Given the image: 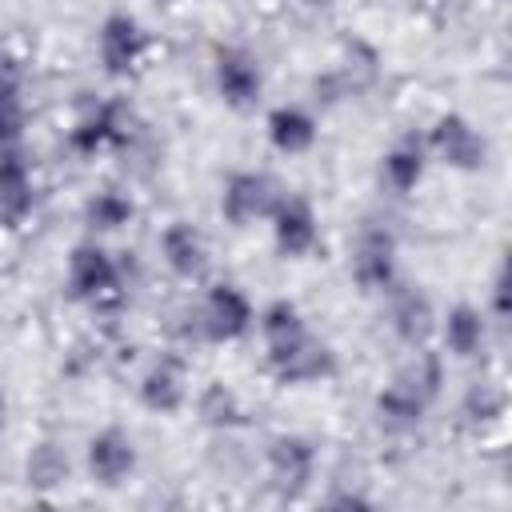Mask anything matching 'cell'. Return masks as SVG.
Listing matches in <instances>:
<instances>
[{
  "instance_id": "cell-8",
  "label": "cell",
  "mask_w": 512,
  "mask_h": 512,
  "mask_svg": "<svg viewBox=\"0 0 512 512\" xmlns=\"http://www.w3.org/2000/svg\"><path fill=\"white\" fill-rule=\"evenodd\" d=\"M352 280L364 292H388L396 284V236L392 228L368 220L352 240Z\"/></svg>"
},
{
  "instance_id": "cell-13",
  "label": "cell",
  "mask_w": 512,
  "mask_h": 512,
  "mask_svg": "<svg viewBox=\"0 0 512 512\" xmlns=\"http://www.w3.org/2000/svg\"><path fill=\"white\" fill-rule=\"evenodd\" d=\"M84 460H88V472H92L96 484L120 488L136 472V444H132V436L124 428H100L88 440Z\"/></svg>"
},
{
  "instance_id": "cell-22",
  "label": "cell",
  "mask_w": 512,
  "mask_h": 512,
  "mask_svg": "<svg viewBox=\"0 0 512 512\" xmlns=\"http://www.w3.org/2000/svg\"><path fill=\"white\" fill-rule=\"evenodd\" d=\"M304 332H308V324H304V316H300V308H296L292 300L280 296V300L264 304V312H260V336H264V348H268V352H276V348L300 340Z\"/></svg>"
},
{
  "instance_id": "cell-12",
  "label": "cell",
  "mask_w": 512,
  "mask_h": 512,
  "mask_svg": "<svg viewBox=\"0 0 512 512\" xmlns=\"http://www.w3.org/2000/svg\"><path fill=\"white\" fill-rule=\"evenodd\" d=\"M136 396L148 412H160V416L180 412L184 400H188V364H184V356H176V352L156 356L148 364V372L140 376Z\"/></svg>"
},
{
  "instance_id": "cell-24",
  "label": "cell",
  "mask_w": 512,
  "mask_h": 512,
  "mask_svg": "<svg viewBox=\"0 0 512 512\" xmlns=\"http://www.w3.org/2000/svg\"><path fill=\"white\" fill-rule=\"evenodd\" d=\"M24 136V92L16 68L0 64V148L20 144Z\"/></svg>"
},
{
  "instance_id": "cell-7",
  "label": "cell",
  "mask_w": 512,
  "mask_h": 512,
  "mask_svg": "<svg viewBox=\"0 0 512 512\" xmlns=\"http://www.w3.org/2000/svg\"><path fill=\"white\" fill-rule=\"evenodd\" d=\"M196 316H200V340H208V344H232V340L248 336V328L256 320L252 300L236 284H212L208 296L196 304Z\"/></svg>"
},
{
  "instance_id": "cell-15",
  "label": "cell",
  "mask_w": 512,
  "mask_h": 512,
  "mask_svg": "<svg viewBox=\"0 0 512 512\" xmlns=\"http://www.w3.org/2000/svg\"><path fill=\"white\" fill-rule=\"evenodd\" d=\"M36 204V192H32V168H28V156L12 144V148H0V224L16 228L24 224V216L32 212Z\"/></svg>"
},
{
  "instance_id": "cell-17",
  "label": "cell",
  "mask_w": 512,
  "mask_h": 512,
  "mask_svg": "<svg viewBox=\"0 0 512 512\" xmlns=\"http://www.w3.org/2000/svg\"><path fill=\"white\" fill-rule=\"evenodd\" d=\"M392 292V304H388V324L396 332V340L404 348H420L428 344V336L436 332V312H432V300L420 292V288H388Z\"/></svg>"
},
{
  "instance_id": "cell-27",
  "label": "cell",
  "mask_w": 512,
  "mask_h": 512,
  "mask_svg": "<svg viewBox=\"0 0 512 512\" xmlns=\"http://www.w3.org/2000/svg\"><path fill=\"white\" fill-rule=\"evenodd\" d=\"M492 316L496 320L508 316V276H504V268L496 272V284H492Z\"/></svg>"
},
{
  "instance_id": "cell-23",
  "label": "cell",
  "mask_w": 512,
  "mask_h": 512,
  "mask_svg": "<svg viewBox=\"0 0 512 512\" xmlns=\"http://www.w3.org/2000/svg\"><path fill=\"white\" fill-rule=\"evenodd\" d=\"M132 216H136V204H132L120 188H100V192H92L88 204H84V224H88L92 232H120Z\"/></svg>"
},
{
  "instance_id": "cell-16",
  "label": "cell",
  "mask_w": 512,
  "mask_h": 512,
  "mask_svg": "<svg viewBox=\"0 0 512 512\" xmlns=\"http://www.w3.org/2000/svg\"><path fill=\"white\" fill-rule=\"evenodd\" d=\"M160 256L180 280H200L208 268V240L192 220H172L160 232Z\"/></svg>"
},
{
  "instance_id": "cell-19",
  "label": "cell",
  "mask_w": 512,
  "mask_h": 512,
  "mask_svg": "<svg viewBox=\"0 0 512 512\" xmlns=\"http://www.w3.org/2000/svg\"><path fill=\"white\" fill-rule=\"evenodd\" d=\"M268 128V144L280 152V156H304L312 144H316V116L300 104H280L268 112L264 120Z\"/></svg>"
},
{
  "instance_id": "cell-4",
  "label": "cell",
  "mask_w": 512,
  "mask_h": 512,
  "mask_svg": "<svg viewBox=\"0 0 512 512\" xmlns=\"http://www.w3.org/2000/svg\"><path fill=\"white\" fill-rule=\"evenodd\" d=\"M424 148H428L440 164H448V168H456V172H480V168L488 164V140H484V132H480L468 116H460V112L436 116L432 128H428Z\"/></svg>"
},
{
  "instance_id": "cell-20",
  "label": "cell",
  "mask_w": 512,
  "mask_h": 512,
  "mask_svg": "<svg viewBox=\"0 0 512 512\" xmlns=\"http://www.w3.org/2000/svg\"><path fill=\"white\" fill-rule=\"evenodd\" d=\"M440 332H444V348L456 360H472V356H480V348L488 340V320L476 304H452Z\"/></svg>"
},
{
  "instance_id": "cell-6",
  "label": "cell",
  "mask_w": 512,
  "mask_h": 512,
  "mask_svg": "<svg viewBox=\"0 0 512 512\" xmlns=\"http://www.w3.org/2000/svg\"><path fill=\"white\" fill-rule=\"evenodd\" d=\"M280 196H284V188L268 172H232L220 192V216L232 228H248L256 220H268L272 208L280 204Z\"/></svg>"
},
{
  "instance_id": "cell-2",
  "label": "cell",
  "mask_w": 512,
  "mask_h": 512,
  "mask_svg": "<svg viewBox=\"0 0 512 512\" xmlns=\"http://www.w3.org/2000/svg\"><path fill=\"white\" fill-rule=\"evenodd\" d=\"M68 296L84 300V304H96V308L124 300L120 268H116V260L96 240H80L68 252Z\"/></svg>"
},
{
  "instance_id": "cell-18",
  "label": "cell",
  "mask_w": 512,
  "mask_h": 512,
  "mask_svg": "<svg viewBox=\"0 0 512 512\" xmlns=\"http://www.w3.org/2000/svg\"><path fill=\"white\" fill-rule=\"evenodd\" d=\"M424 168H428V148L416 132L400 136L384 156H380V180L396 192V196H408L420 180H424Z\"/></svg>"
},
{
  "instance_id": "cell-1",
  "label": "cell",
  "mask_w": 512,
  "mask_h": 512,
  "mask_svg": "<svg viewBox=\"0 0 512 512\" xmlns=\"http://www.w3.org/2000/svg\"><path fill=\"white\" fill-rule=\"evenodd\" d=\"M136 140V120L124 100H84L72 128H68V148L76 156H96L100 148H128Z\"/></svg>"
},
{
  "instance_id": "cell-9",
  "label": "cell",
  "mask_w": 512,
  "mask_h": 512,
  "mask_svg": "<svg viewBox=\"0 0 512 512\" xmlns=\"http://www.w3.org/2000/svg\"><path fill=\"white\" fill-rule=\"evenodd\" d=\"M376 80H380V52L360 36H344L340 40V64L316 80V92H328L324 100L332 104L340 96L372 92Z\"/></svg>"
},
{
  "instance_id": "cell-14",
  "label": "cell",
  "mask_w": 512,
  "mask_h": 512,
  "mask_svg": "<svg viewBox=\"0 0 512 512\" xmlns=\"http://www.w3.org/2000/svg\"><path fill=\"white\" fill-rule=\"evenodd\" d=\"M272 240H276V252L288 256V260H300L316 248V212L304 196H280V204L272 208Z\"/></svg>"
},
{
  "instance_id": "cell-26",
  "label": "cell",
  "mask_w": 512,
  "mask_h": 512,
  "mask_svg": "<svg viewBox=\"0 0 512 512\" xmlns=\"http://www.w3.org/2000/svg\"><path fill=\"white\" fill-rule=\"evenodd\" d=\"M460 412H464V420L468 424H492V420H500L504 416V392L496 388V384H472L468 388V396H464V404H460Z\"/></svg>"
},
{
  "instance_id": "cell-3",
  "label": "cell",
  "mask_w": 512,
  "mask_h": 512,
  "mask_svg": "<svg viewBox=\"0 0 512 512\" xmlns=\"http://www.w3.org/2000/svg\"><path fill=\"white\" fill-rule=\"evenodd\" d=\"M212 76H216L220 100H224L232 112L248 116V112L260 108V100H264V72H260V60H256L248 48H240V44H220V48L212 52Z\"/></svg>"
},
{
  "instance_id": "cell-11",
  "label": "cell",
  "mask_w": 512,
  "mask_h": 512,
  "mask_svg": "<svg viewBox=\"0 0 512 512\" xmlns=\"http://www.w3.org/2000/svg\"><path fill=\"white\" fill-rule=\"evenodd\" d=\"M148 48V36L132 12H108L96 32V52L108 76H128Z\"/></svg>"
},
{
  "instance_id": "cell-5",
  "label": "cell",
  "mask_w": 512,
  "mask_h": 512,
  "mask_svg": "<svg viewBox=\"0 0 512 512\" xmlns=\"http://www.w3.org/2000/svg\"><path fill=\"white\" fill-rule=\"evenodd\" d=\"M316 476V444L296 432L268 440V484L280 500H300Z\"/></svg>"
},
{
  "instance_id": "cell-28",
  "label": "cell",
  "mask_w": 512,
  "mask_h": 512,
  "mask_svg": "<svg viewBox=\"0 0 512 512\" xmlns=\"http://www.w3.org/2000/svg\"><path fill=\"white\" fill-rule=\"evenodd\" d=\"M4 420H8V404H4V396H0V432H4Z\"/></svg>"
},
{
  "instance_id": "cell-29",
  "label": "cell",
  "mask_w": 512,
  "mask_h": 512,
  "mask_svg": "<svg viewBox=\"0 0 512 512\" xmlns=\"http://www.w3.org/2000/svg\"><path fill=\"white\" fill-rule=\"evenodd\" d=\"M164 4H172V0H164Z\"/></svg>"
},
{
  "instance_id": "cell-25",
  "label": "cell",
  "mask_w": 512,
  "mask_h": 512,
  "mask_svg": "<svg viewBox=\"0 0 512 512\" xmlns=\"http://www.w3.org/2000/svg\"><path fill=\"white\" fill-rule=\"evenodd\" d=\"M24 476H28L32 488H56L60 480H68V452L56 440L36 444L24 460Z\"/></svg>"
},
{
  "instance_id": "cell-21",
  "label": "cell",
  "mask_w": 512,
  "mask_h": 512,
  "mask_svg": "<svg viewBox=\"0 0 512 512\" xmlns=\"http://www.w3.org/2000/svg\"><path fill=\"white\" fill-rule=\"evenodd\" d=\"M196 416H200V424L220 428V432L248 424V412H244L236 388H228L224 380H212V384L200 388V396H196Z\"/></svg>"
},
{
  "instance_id": "cell-10",
  "label": "cell",
  "mask_w": 512,
  "mask_h": 512,
  "mask_svg": "<svg viewBox=\"0 0 512 512\" xmlns=\"http://www.w3.org/2000/svg\"><path fill=\"white\" fill-rule=\"evenodd\" d=\"M268 368L280 384H316V380H328L336 372V356L324 340H316L312 332H304L300 340L268 352Z\"/></svg>"
}]
</instances>
